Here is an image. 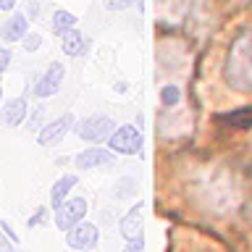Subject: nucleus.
<instances>
[{
	"mask_svg": "<svg viewBox=\"0 0 252 252\" xmlns=\"http://www.w3.org/2000/svg\"><path fill=\"white\" fill-rule=\"evenodd\" d=\"M113 126H116L113 118H108V116H90L79 126H74V131L84 142H102V139H108L110 134H113Z\"/></svg>",
	"mask_w": 252,
	"mask_h": 252,
	"instance_id": "nucleus-3",
	"label": "nucleus"
},
{
	"mask_svg": "<svg viewBox=\"0 0 252 252\" xmlns=\"http://www.w3.org/2000/svg\"><path fill=\"white\" fill-rule=\"evenodd\" d=\"M97 236H100L97 226L82 223V220H79L74 228L66 231V242H68V247H74V250H90V247L97 244Z\"/></svg>",
	"mask_w": 252,
	"mask_h": 252,
	"instance_id": "nucleus-7",
	"label": "nucleus"
},
{
	"mask_svg": "<svg viewBox=\"0 0 252 252\" xmlns=\"http://www.w3.org/2000/svg\"><path fill=\"white\" fill-rule=\"evenodd\" d=\"M8 66H11V53H8L5 47H0V74H3Z\"/></svg>",
	"mask_w": 252,
	"mask_h": 252,
	"instance_id": "nucleus-20",
	"label": "nucleus"
},
{
	"mask_svg": "<svg viewBox=\"0 0 252 252\" xmlns=\"http://www.w3.org/2000/svg\"><path fill=\"white\" fill-rule=\"evenodd\" d=\"M63 42H61V47H63V53L66 55H82L84 53V47H87V39H84V34L82 32H76V29H68V32H63Z\"/></svg>",
	"mask_w": 252,
	"mask_h": 252,
	"instance_id": "nucleus-12",
	"label": "nucleus"
},
{
	"mask_svg": "<svg viewBox=\"0 0 252 252\" xmlns=\"http://www.w3.org/2000/svg\"><path fill=\"white\" fill-rule=\"evenodd\" d=\"M108 147L113 150L116 155H137L142 147V134L134 126H121V129H113V134L108 137Z\"/></svg>",
	"mask_w": 252,
	"mask_h": 252,
	"instance_id": "nucleus-2",
	"label": "nucleus"
},
{
	"mask_svg": "<svg viewBox=\"0 0 252 252\" xmlns=\"http://www.w3.org/2000/svg\"><path fill=\"white\" fill-rule=\"evenodd\" d=\"M226 79L234 90L252 92V29L236 37V42L228 50Z\"/></svg>",
	"mask_w": 252,
	"mask_h": 252,
	"instance_id": "nucleus-1",
	"label": "nucleus"
},
{
	"mask_svg": "<svg viewBox=\"0 0 252 252\" xmlns=\"http://www.w3.org/2000/svg\"><path fill=\"white\" fill-rule=\"evenodd\" d=\"M76 187V176L74 173H66L63 179H58L53 184V192H50V202H53V208H61L63 200H66V194H68V189H74Z\"/></svg>",
	"mask_w": 252,
	"mask_h": 252,
	"instance_id": "nucleus-13",
	"label": "nucleus"
},
{
	"mask_svg": "<svg viewBox=\"0 0 252 252\" xmlns=\"http://www.w3.org/2000/svg\"><path fill=\"white\" fill-rule=\"evenodd\" d=\"M0 84H3V82H0ZM0 97H3V87H0Z\"/></svg>",
	"mask_w": 252,
	"mask_h": 252,
	"instance_id": "nucleus-23",
	"label": "nucleus"
},
{
	"mask_svg": "<svg viewBox=\"0 0 252 252\" xmlns=\"http://www.w3.org/2000/svg\"><path fill=\"white\" fill-rule=\"evenodd\" d=\"M71 126H74V116L71 113H63L61 118H55V121H50L47 126H42V129H39V134H37V142L42 147H50V145H55V142H58L63 134H66Z\"/></svg>",
	"mask_w": 252,
	"mask_h": 252,
	"instance_id": "nucleus-8",
	"label": "nucleus"
},
{
	"mask_svg": "<svg viewBox=\"0 0 252 252\" xmlns=\"http://www.w3.org/2000/svg\"><path fill=\"white\" fill-rule=\"evenodd\" d=\"M113 150H102V147H90L84 153L76 155V168H100V165H110L113 163Z\"/></svg>",
	"mask_w": 252,
	"mask_h": 252,
	"instance_id": "nucleus-9",
	"label": "nucleus"
},
{
	"mask_svg": "<svg viewBox=\"0 0 252 252\" xmlns=\"http://www.w3.org/2000/svg\"><path fill=\"white\" fill-rule=\"evenodd\" d=\"M47 220V208H37V213L29 218V226H39V223H45Z\"/></svg>",
	"mask_w": 252,
	"mask_h": 252,
	"instance_id": "nucleus-19",
	"label": "nucleus"
},
{
	"mask_svg": "<svg viewBox=\"0 0 252 252\" xmlns=\"http://www.w3.org/2000/svg\"><path fill=\"white\" fill-rule=\"evenodd\" d=\"M0 228H3V231H5V236H8V239H11L13 244H19V236H16V231L11 228V223H8V220H3V223H0Z\"/></svg>",
	"mask_w": 252,
	"mask_h": 252,
	"instance_id": "nucleus-21",
	"label": "nucleus"
},
{
	"mask_svg": "<svg viewBox=\"0 0 252 252\" xmlns=\"http://www.w3.org/2000/svg\"><path fill=\"white\" fill-rule=\"evenodd\" d=\"M134 5V0H108L105 8L108 11H124V8H131Z\"/></svg>",
	"mask_w": 252,
	"mask_h": 252,
	"instance_id": "nucleus-18",
	"label": "nucleus"
},
{
	"mask_svg": "<svg viewBox=\"0 0 252 252\" xmlns=\"http://www.w3.org/2000/svg\"><path fill=\"white\" fill-rule=\"evenodd\" d=\"M63 76H66L63 63H50L47 71L39 76V82L34 87V94H37V97H50V94H55L61 90V84H63Z\"/></svg>",
	"mask_w": 252,
	"mask_h": 252,
	"instance_id": "nucleus-6",
	"label": "nucleus"
},
{
	"mask_svg": "<svg viewBox=\"0 0 252 252\" xmlns=\"http://www.w3.org/2000/svg\"><path fill=\"white\" fill-rule=\"evenodd\" d=\"M142 210H145V205L137 202V205H134V208L121 218V236L129 242V247H131L134 252L142 250V231H145V226H142Z\"/></svg>",
	"mask_w": 252,
	"mask_h": 252,
	"instance_id": "nucleus-4",
	"label": "nucleus"
},
{
	"mask_svg": "<svg viewBox=\"0 0 252 252\" xmlns=\"http://www.w3.org/2000/svg\"><path fill=\"white\" fill-rule=\"evenodd\" d=\"M16 0H0V11H13Z\"/></svg>",
	"mask_w": 252,
	"mask_h": 252,
	"instance_id": "nucleus-22",
	"label": "nucleus"
},
{
	"mask_svg": "<svg viewBox=\"0 0 252 252\" xmlns=\"http://www.w3.org/2000/svg\"><path fill=\"white\" fill-rule=\"evenodd\" d=\"M228 124H236V126H250L252 124V110H242V113H234L226 118Z\"/></svg>",
	"mask_w": 252,
	"mask_h": 252,
	"instance_id": "nucleus-16",
	"label": "nucleus"
},
{
	"mask_svg": "<svg viewBox=\"0 0 252 252\" xmlns=\"http://www.w3.org/2000/svg\"><path fill=\"white\" fill-rule=\"evenodd\" d=\"M27 29H29V21H27V16L24 13H13L11 19H8L3 24V29H0V34H3L5 42H21V37L27 34Z\"/></svg>",
	"mask_w": 252,
	"mask_h": 252,
	"instance_id": "nucleus-10",
	"label": "nucleus"
},
{
	"mask_svg": "<svg viewBox=\"0 0 252 252\" xmlns=\"http://www.w3.org/2000/svg\"><path fill=\"white\" fill-rule=\"evenodd\" d=\"M24 118H27V100L24 97H13L3 105V113H0V121L5 126H19Z\"/></svg>",
	"mask_w": 252,
	"mask_h": 252,
	"instance_id": "nucleus-11",
	"label": "nucleus"
},
{
	"mask_svg": "<svg viewBox=\"0 0 252 252\" xmlns=\"http://www.w3.org/2000/svg\"><path fill=\"white\" fill-rule=\"evenodd\" d=\"M76 27V16L71 13V11H55L53 13V24H50V29H53V34H63V32H68V29H74Z\"/></svg>",
	"mask_w": 252,
	"mask_h": 252,
	"instance_id": "nucleus-14",
	"label": "nucleus"
},
{
	"mask_svg": "<svg viewBox=\"0 0 252 252\" xmlns=\"http://www.w3.org/2000/svg\"><path fill=\"white\" fill-rule=\"evenodd\" d=\"M84 213H87V200L84 197L63 200L61 208H55V226H58L61 231H68V228H74L79 220L84 218Z\"/></svg>",
	"mask_w": 252,
	"mask_h": 252,
	"instance_id": "nucleus-5",
	"label": "nucleus"
},
{
	"mask_svg": "<svg viewBox=\"0 0 252 252\" xmlns=\"http://www.w3.org/2000/svg\"><path fill=\"white\" fill-rule=\"evenodd\" d=\"M21 45H24V50L34 53L37 47L42 45V37H39V34H24V37H21Z\"/></svg>",
	"mask_w": 252,
	"mask_h": 252,
	"instance_id": "nucleus-17",
	"label": "nucleus"
},
{
	"mask_svg": "<svg viewBox=\"0 0 252 252\" xmlns=\"http://www.w3.org/2000/svg\"><path fill=\"white\" fill-rule=\"evenodd\" d=\"M179 100H181V90H179V84H165L163 90H160V102H163L165 108L179 105Z\"/></svg>",
	"mask_w": 252,
	"mask_h": 252,
	"instance_id": "nucleus-15",
	"label": "nucleus"
}]
</instances>
